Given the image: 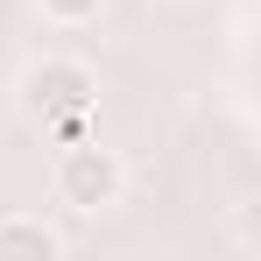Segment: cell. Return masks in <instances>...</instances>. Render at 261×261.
I'll return each mask as SVG.
<instances>
[{"label":"cell","instance_id":"5","mask_svg":"<svg viewBox=\"0 0 261 261\" xmlns=\"http://www.w3.org/2000/svg\"><path fill=\"white\" fill-rule=\"evenodd\" d=\"M233 240H240L247 254H261V198L254 205H233Z\"/></svg>","mask_w":261,"mask_h":261},{"label":"cell","instance_id":"3","mask_svg":"<svg viewBox=\"0 0 261 261\" xmlns=\"http://www.w3.org/2000/svg\"><path fill=\"white\" fill-rule=\"evenodd\" d=\"M0 254H29V261H57V254H64V233H57L49 219L7 212V219H0Z\"/></svg>","mask_w":261,"mask_h":261},{"label":"cell","instance_id":"4","mask_svg":"<svg viewBox=\"0 0 261 261\" xmlns=\"http://www.w3.org/2000/svg\"><path fill=\"white\" fill-rule=\"evenodd\" d=\"M36 7H43V21H57V29H85V21L106 14V0H36Z\"/></svg>","mask_w":261,"mask_h":261},{"label":"cell","instance_id":"1","mask_svg":"<svg viewBox=\"0 0 261 261\" xmlns=\"http://www.w3.org/2000/svg\"><path fill=\"white\" fill-rule=\"evenodd\" d=\"M49 191H57V205L78 219H99L120 205V191H127V163L99 141V134H85V141H64L57 148V163H49Z\"/></svg>","mask_w":261,"mask_h":261},{"label":"cell","instance_id":"2","mask_svg":"<svg viewBox=\"0 0 261 261\" xmlns=\"http://www.w3.org/2000/svg\"><path fill=\"white\" fill-rule=\"evenodd\" d=\"M92 99H99V71L85 57H43L21 71V113L36 127L64 120V113H92Z\"/></svg>","mask_w":261,"mask_h":261},{"label":"cell","instance_id":"6","mask_svg":"<svg viewBox=\"0 0 261 261\" xmlns=\"http://www.w3.org/2000/svg\"><path fill=\"white\" fill-rule=\"evenodd\" d=\"M43 134H57V148H64V141H85V134H92V113H64V120H49Z\"/></svg>","mask_w":261,"mask_h":261}]
</instances>
